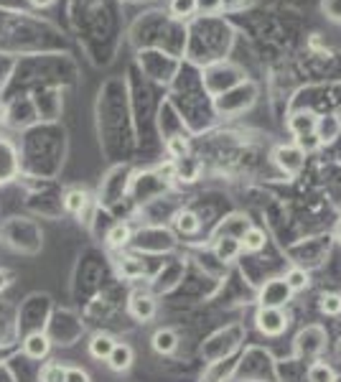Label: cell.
<instances>
[{"label": "cell", "mask_w": 341, "mask_h": 382, "mask_svg": "<svg viewBox=\"0 0 341 382\" xmlns=\"http://www.w3.org/2000/svg\"><path fill=\"white\" fill-rule=\"evenodd\" d=\"M196 8H199V13L204 15H214L224 8V0H196Z\"/></svg>", "instance_id": "4316f807"}, {"label": "cell", "mask_w": 341, "mask_h": 382, "mask_svg": "<svg viewBox=\"0 0 341 382\" xmlns=\"http://www.w3.org/2000/svg\"><path fill=\"white\" fill-rule=\"evenodd\" d=\"M321 13L326 15L331 23L341 26V0H321Z\"/></svg>", "instance_id": "cb8c5ba5"}, {"label": "cell", "mask_w": 341, "mask_h": 382, "mask_svg": "<svg viewBox=\"0 0 341 382\" xmlns=\"http://www.w3.org/2000/svg\"><path fill=\"white\" fill-rule=\"evenodd\" d=\"M252 87H255V84H250V82H247V84H242V87H237V89H232V92L217 97V110H219V113H224V115L247 110L255 100H242V94H247Z\"/></svg>", "instance_id": "8992f818"}, {"label": "cell", "mask_w": 341, "mask_h": 382, "mask_svg": "<svg viewBox=\"0 0 341 382\" xmlns=\"http://www.w3.org/2000/svg\"><path fill=\"white\" fill-rule=\"evenodd\" d=\"M23 352H26L31 359H46L49 352H51V339H49L44 331H31V334L23 339Z\"/></svg>", "instance_id": "ba28073f"}, {"label": "cell", "mask_w": 341, "mask_h": 382, "mask_svg": "<svg viewBox=\"0 0 341 382\" xmlns=\"http://www.w3.org/2000/svg\"><path fill=\"white\" fill-rule=\"evenodd\" d=\"M64 382H89L87 369H82V367H67V377H64Z\"/></svg>", "instance_id": "83f0119b"}, {"label": "cell", "mask_w": 341, "mask_h": 382, "mask_svg": "<svg viewBox=\"0 0 341 382\" xmlns=\"http://www.w3.org/2000/svg\"><path fill=\"white\" fill-rule=\"evenodd\" d=\"M308 382H339L336 369L323 359H314L308 364Z\"/></svg>", "instance_id": "9a60e30c"}, {"label": "cell", "mask_w": 341, "mask_h": 382, "mask_svg": "<svg viewBox=\"0 0 341 382\" xmlns=\"http://www.w3.org/2000/svg\"><path fill=\"white\" fill-rule=\"evenodd\" d=\"M295 146L301 148L303 153H314V151H319L321 148V141L316 138V133H311V135H301V138H295Z\"/></svg>", "instance_id": "484cf974"}, {"label": "cell", "mask_w": 341, "mask_h": 382, "mask_svg": "<svg viewBox=\"0 0 341 382\" xmlns=\"http://www.w3.org/2000/svg\"><path fill=\"white\" fill-rule=\"evenodd\" d=\"M334 237H336V242L341 245V219L336 222V227H334Z\"/></svg>", "instance_id": "f546056e"}, {"label": "cell", "mask_w": 341, "mask_h": 382, "mask_svg": "<svg viewBox=\"0 0 341 382\" xmlns=\"http://www.w3.org/2000/svg\"><path fill=\"white\" fill-rule=\"evenodd\" d=\"M326 349V331L321 326H308L295 336V352L298 357H319Z\"/></svg>", "instance_id": "277c9868"}, {"label": "cell", "mask_w": 341, "mask_h": 382, "mask_svg": "<svg viewBox=\"0 0 341 382\" xmlns=\"http://www.w3.org/2000/svg\"><path fill=\"white\" fill-rule=\"evenodd\" d=\"M6 120V105H3V102H0V122Z\"/></svg>", "instance_id": "4dcf8cb0"}, {"label": "cell", "mask_w": 341, "mask_h": 382, "mask_svg": "<svg viewBox=\"0 0 341 382\" xmlns=\"http://www.w3.org/2000/svg\"><path fill=\"white\" fill-rule=\"evenodd\" d=\"M288 314L283 309H257L255 314V326L265 336H281L288 329Z\"/></svg>", "instance_id": "3957f363"}, {"label": "cell", "mask_w": 341, "mask_h": 382, "mask_svg": "<svg viewBox=\"0 0 341 382\" xmlns=\"http://www.w3.org/2000/svg\"><path fill=\"white\" fill-rule=\"evenodd\" d=\"M168 11H171V15H174L176 20H188L199 13L196 0H171V3H168Z\"/></svg>", "instance_id": "ffe728a7"}, {"label": "cell", "mask_w": 341, "mask_h": 382, "mask_svg": "<svg viewBox=\"0 0 341 382\" xmlns=\"http://www.w3.org/2000/svg\"><path fill=\"white\" fill-rule=\"evenodd\" d=\"M214 255L221 262H234L242 255V242L237 237H217Z\"/></svg>", "instance_id": "7c38bea8"}, {"label": "cell", "mask_w": 341, "mask_h": 382, "mask_svg": "<svg viewBox=\"0 0 341 382\" xmlns=\"http://www.w3.org/2000/svg\"><path fill=\"white\" fill-rule=\"evenodd\" d=\"M56 0H31V6L36 8H49V6H54Z\"/></svg>", "instance_id": "f1b7e54d"}, {"label": "cell", "mask_w": 341, "mask_h": 382, "mask_svg": "<svg viewBox=\"0 0 341 382\" xmlns=\"http://www.w3.org/2000/svg\"><path fill=\"white\" fill-rule=\"evenodd\" d=\"M130 237H133V229H130V224H127V222H115L105 240H108V245L112 250H120V248H125L127 242H130Z\"/></svg>", "instance_id": "2e32d148"}, {"label": "cell", "mask_w": 341, "mask_h": 382, "mask_svg": "<svg viewBox=\"0 0 341 382\" xmlns=\"http://www.w3.org/2000/svg\"><path fill=\"white\" fill-rule=\"evenodd\" d=\"M316 122H319V115L316 113H311V110H295V113L288 117V130H290V135L301 138V135L314 133Z\"/></svg>", "instance_id": "52a82bcc"}, {"label": "cell", "mask_w": 341, "mask_h": 382, "mask_svg": "<svg viewBox=\"0 0 341 382\" xmlns=\"http://www.w3.org/2000/svg\"><path fill=\"white\" fill-rule=\"evenodd\" d=\"M64 377H67V367L59 362H49L41 369V382H64Z\"/></svg>", "instance_id": "603a6c76"}, {"label": "cell", "mask_w": 341, "mask_h": 382, "mask_svg": "<svg viewBox=\"0 0 341 382\" xmlns=\"http://www.w3.org/2000/svg\"><path fill=\"white\" fill-rule=\"evenodd\" d=\"M115 339L110 334H97L92 336V342H89V355L94 357V359H102V362H108L110 352L115 349Z\"/></svg>", "instance_id": "e0dca14e"}, {"label": "cell", "mask_w": 341, "mask_h": 382, "mask_svg": "<svg viewBox=\"0 0 341 382\" xmlns=\"http://www.w3.org/2000/svg\"><path fill=\"white\" fill-rule=\"evenodd\" d=\"M293 298V291L288 288L285 278H270L265 281V286L260 288V309H285L288 301Z\"/></svg>", "instance_id": "6da1fadb"}, {"label": "cell", "mask_w": 341, "mask_h": 382, "mask_svg": "<svg viewBox=\"0 0 341 382\" xmlns=\"http://www.w3.org/2000/svg\"><path fill=\"white\" fill-rule=\"evenodd\" d=\"M283 278H285L288 288L293 291V293H301V291H306L308 286H311V275H308L303 268H290Z\"/></svg>", "instance_id": "44dd1931"}, {"label": "cell", "mask_w": 341, "mask_h": 382, "mask_svg": "<svg viewBox=\"0 0 341 382\" xmlns=\"http://www.w3.org/2000/svg\"><path fill=\"white\" fill-rule=\"evenodd\" d=\"M247 229H250V222L245 219V217L232 215V217H227V219L221 222L219 227H217V237H237V240H240Z\"/></svg>", "instance_id": "4fadbf2b"}, {"label": "cell", "mask_w": 341, "mask_h": 382, "mask_svg": "<svg viewBox=\"0 0 341 382\" xmlns=\"http://www.w3.org/2000/svg\"><path fill=\"white\" fill-rule=\"evenodd\" d=\"M61 201H64V209H67L69 215H82L84 207H87L89 194L84 191V189H69Z\"/></svg>", "instance_id": "ac0fdd59"}, {"label": "cell", "mask_w": 341, "mask_h": 382, "mask_svg": "<svg viewBox=\"0 0 341 382\" xmlns=\"http://www.w3.org/2000/svg\"><path fill=\"white\" fill-rule=\"evenodd\" d=\"M150 347H153L155 355L171 357L179 349V334L174 329H158L153 336H150Z\"/></svg>", "instance_id": "9c48e42d"}, {"label": "cell", "mask_w": 341, "mask_h": 382, "mask_svg": "<svg viewBox=\"0 0 341 382\" xmlns=\"http://www.w3.org/2000/svg\"><path fill=\"white\" fill-rule=\"evenodd\" d=\"M273 163L285 176H298L303 171V163H306V153L295 143H283L273 151Z\"/></svg>", "instance_id": "7a4b0ae2"}, {"label": "cell", "mask_w": 341, "mask_h": 382, "mask_svg": "<svg viewBox=\"0 0 341 382\" xmlns=\"http://www.w3.org/2000/svg\"><path fill=\"white\" fill-rule=\"evenodd\" d=\"M133 362H135L133 347H130V344H122V342L115 344V349L108 357V367L112 369V372H127V369L133 367Z\"/></svg>", "instance_id": "30bf717a"}, {"label": "cell", "mask_w": 341, "mask_h": 382, "mask_svg": "<svg viewBox=\"0 0 341 382\" xmlns=\"http://www.w3.org/2000/svg\"><path fill=\"white\" fill-rule=\"evenodd\" d=\"M242 242V253H260L265 248V232L257 227H250L245 235L240 237Z\"/></svg>", "instance_id": "d6986e66"}, {"label": "cell", "mask_w": 341, "mask_h": 382, "mask_svg": "<svg viewBox=\"0 0 341 382\" xmlns=\"http://www.w3.org/2000/svg\"><path fill=\"white\" fill-rule=\"evenodd\" d=\"M174 224H176V229H179L181 235H196V232L201 229L199 215H196V212H191V209H181V212H176Z\"/></svg>", "instance_id": "5bb4252c"}, {"label": "cell", "mask_w": 341, "mask_h": 382, "mask_svg": "<svg viewBox=\"0 0 341 382\" xmlns=\"http://www.w3.org/2000/svg\"><path fill=\"white\" fill-rule=\"evenodd\" d=\"M127 311L133 316L135 321H153L155 314H158V301L153 295L146 293V291H135L130 293V301H127Z\"/></svg>", "instance_id": "5b68a950"}, {"label": "cell", "mask_w": 341, "mask_h": 382, "mask_svg": "<svg viewBox=\"0 0 341 382\" xmlns=\"http://www.w3.org/2000/svg\"><path fill=\"white\" fill-rule=\"evenodd\" d=\"M166 148H168V155H171L174 161H179V158H186V155H188V146H186V141H184V138H171V141L166 143Z\"/></svg>", "instance_id": "d4e9b609"}, {"label": "cell", "mask_w": 341, "mask_h": 382, "mask_svg": "<svg viewBox=\"0 0 341 382\" xmlns=\"http://www.w3.org/2000/svg\"><path fill=\"white\" fill-rule=\"evenodd\" d=\"M316 138L321 141V146L334 143L341 133V120L336 115H319V122H316Z\"/></svg>", "instance_id": "8fae6325"}, {"label": "cell", "mask_w": 341, "mask_h": 382, "mask_svg": "<svg viewBox=\"0 0 341 382\" xmlns=\"http://www.w3.org/2000/svg\"><path fill=\"white\" fill-rule=\"evenodd\" d=\"M319 309L326 316H339L341 314V295L339 293H323L319 298Z\"/></svg>", "instance_id": "7402d4cb"}]
</instances>
